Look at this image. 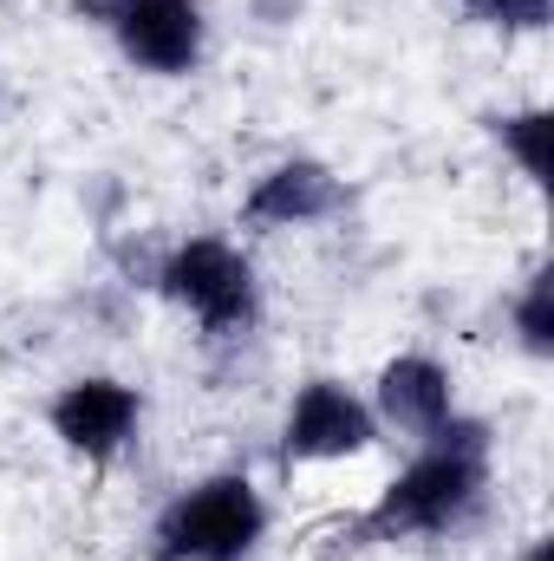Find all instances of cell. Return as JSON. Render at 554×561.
<instances>
[{"mask_svg": "<svg viewBox=\"0 0 554 561\" xmlns=\"http://www.w3.org/2000/svg\"><path fill=\"white\" fill-rule=\"evenodd\" d=\"M496 483V431L489 419H457L430 431L412 450V463L372 496V510H359L339 536L346 549H399V542H450L463 536Z\"/></svg>", "mask_w": 554, "mask_h": 561, "instance_id": "6da1fadb", "label": "cell"}, {"mask_svg": "<svg viewBox=\"0 0 554 561\" xmlns=\"http://www.w3.org/2000/svg\"><path fill=\"white\" fill-rule=\"evenodd\" d=\"M275 529L249 470H209L150 516V561H255Z\"/></svg>", "mask_w": 554, "mask_h": 561, "instance_id": "7a4b0ae2", "label": "cell"}, {"mask_svg": "<svg viewBox=\"0 0 554 561\" xmlns=\"http://www.w3.org/2000/svg\"><path fill=\"white\" fill-rule=\"evenodd\" d=\"M150 287L183 313L196 320L203 340H249L262 327V275H255V255L229 236H183L157 255Z\"/></svg>", "mask_w": 554, "mask_h": 561, "instance_id": "3957f363", "label": "cell"}, {"mask_svg": "<svg viewBox=\"0 0 554 561\" xmlns=\"http://www.w3.org/2000/svg\"><path fill=\"white\" fill-rule=\"evenodd\" d=\"M79 13L112 33L118 59L143 79H189L209 53L203 0H79Z\"/></svg>", "mask_w": 554, "mask_h": 561, "instance_id": "277c9868", "label": "cell"}, {"mask_svg": "<svg viewBox=\"0 0 554 561\" xmlns=\"http://www.w3.org/2000/svg\"><path fill=\"white\" fill-rule=\"evenodd\" d=\"M385 431L372 419V399L353 392L346 379L333 373H313L293 386L287 399V419H280V463L300 470V463H346V457H366Z\"/></svg>", "mask_w": 554, "mask_h": 561, "instance_id": "5b68a950", "label": "cell"}, {"mask_svg": "<svg viewBox=\"0 0 554 561\" xmlns=\"http://www.w3.org/2000/svg\"><path fill=\"white\" fill-rule=\"evenodd\" d=\"M46 424L53 437L85 457L92 470L118 463L143 431V392L131 379H112V373H85V379H66L53 399H46Z\"/></svg>", "mask_w": 554, "mask_h": 561, "instance_id": "8992f818", "label": "cell"}, {"mask_svg": "<svg viewBox=\"0 0 554 561\" xmlns=\"http://www.w3.org/2000/svg\"><path fill=\"white\" fill-rule=\"evenodd\" d=\"M346 209V176L320 157H280L242 196V229L280 236V229H320Z\"/></svg>", "mask_w": 554, "mask_h": 561, "instance_id": "52a82bcc", "label": "cell"}, {"mask_svg": "<svg viewBox=\"0 0 554 561\" xmlns=\"http://www.w3.org/2000/svg\"><path fill=\"white\" fill-rule=\"evenodd\" d=\"M457 412H463L457 405V379L430 353H399L372 379V419H379V431H392V437L424 444L430 431H443Z\"/></svg>", "mask_w": 554, "mask_h": 561, "instance_id": "ba28073f", "label": "cell"}, {"mask_svg": "<svg viewBox=\"0 0 554 561\" xmlns=\"http://www.w3.org/2000/svg\"><path fill=\"white\" fill-rule=\"evenodd\" d=\"M496 150L516 163V176L529 190H549V163H554V112L549 105H522V112H489L483 118Z\"/></svg>", "mask_w": 554, "mask_h": 561, "instance_id": "9c48e42d", "label": "cell"}, {"mask_svg": "<svg viewBox=\"0 0 554 561\" xmlns=\"http://www.w3.org/2000/svg\"><path fill=\"white\" fill-rule=\"evenodd\" d=\"M509 333H516V346L542 366L554 359V262H535L522 287H516V300H509Z\"/></svg>", "mask_w": 554, "mask_h": 561, "instance_id": "30bf717a", "label": "cell"}, {"mask_svg": "<svg viewBox=\"0 0 554 561\" xmlns=\"http://www.w3.org/2000/svg\"><path fill=\"white\" fill-rule=\"evenodd\" d=\"M457 13L489 33H549L554 26V0H457Z\"/></svg>", "mask_w": 554, "mask_h": 561, "instance_id": "8fae6325", "label": "cell"}, {"mask_svg": "<svg viewBox=\"0 0 554 561\" xmlns=\"http://www.w3.org/2000/svg\"><path fill=\"white\" fill-rule=\"evenodd\" d=\"M516 561H549V536H529V542H522V556Z\"/></svg>", "mask_w": 554, "mask_h": 561, "instance_id": "7c38bea8", "label": "cell"}]
</instances>
